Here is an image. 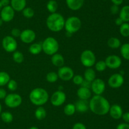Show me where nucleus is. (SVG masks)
<instances>
[{"instance_id": "4be33fe9", "label": "nucleus", "mask_w": 129, "mask_h": 129, "mask_svg": "<svg viewBox=\"0 0 129 129\" xmlns=\"http://www.w3.org/2000/svg\"><path fill=\"white\" fill-rule=\"evenodd\" d=\"M119 17L122 20L123 22H129V6L126 5L122 7L120 10Z\"/></svg>"}, {"instance_id": "423d86ee", "label": "nucleus", "mask_w": 129, "mask_h": 129, "mask_svg": "<svg viewBox=\"0 0 129 129\" xmlns=\"http://www.w3.org/2000/svg\"><path fill=\"white\" fill-rule=\"evenodd\" d=\"M81 62L83 66L90 68L96 63V56L94 53L89 49H86L82 52L80 56Z\"/></svg>"}, {"instance_id": "3c124183", "label": "nucleus", "mask_w": 129, "mask_h": 129, "mask_svg": "<svg viewBox=\"0 0 129 129\" xmlns=\"http://www.w3.org/2000/svg\"><path fill=\"white\" fill-rule=\"evenodd\" d=\"M29 129H39V128L38 127H37V126H31V127H30Z\"/></svg>"}, {"instance_id": "aec40b11", "label": "nucleus", "mask_w": 129, "mask_h": 129, "mask_svg": "<svg viewBox=\"0 0 129 129\" xmlns=\"http://www.w3.org/2000/svg\"><path fill=\"white\" fill-rule=\"evenodd\" d=\"M77 96L79 99L88 100L91 96V92L89 89L81 87L77 91Z\"/></svg>"}, {"instance_id": "9b49d317", "label": "nucleus", "mask_w": 129, "mask_h": 129, "mask_svg": "<svg viewBox=\"0 0 129 129\" xmlns=\"http://www.w3.org/2000/svg\"><path fill=\"white\" fill-rule=\"evenodd\" d=\"M15 16V10L11 6H7L3 7L0 11V18L5 22H9L14 18Z\"/></svg>"}, {"instance_id": "5701e85b", "label": "nucleus", "mask_w": 129, "mask_h": 129, "mask_svg": "<svg viewBox=\"0 0 129 129\" xmlns=\"http://www.w3.org/2000/svg\"><path fill=\"white\" fill-rule=\"evenodd\" d=\"M84 79L92 82L96 78V73L91 68H88L84 73Z\"/></svg>"}, {"instance_id": "6ab92c4d", "label": "nucleus", "mask_w": 129, "mask_h": 129, "mask_svg": "<svg viewBox=\"0 0 129 129\" xmlns=\"http://www.w3.org/2000/svg\"><path fill=\"white\" fill-rule=\"evenodd\" d=\"M76 111L79 113L86 112L89 109V102L87 100L79 99L75 103Z\"/></svg>"}, {"instance_id": "7c9ffc66", "label": "nucleus", "mask_w": 129, "mask_h": 129, "mask_svg": "<svg viewBox=\"0 0 129 129\" xmlns=\"http://www.w3.org/2000/svg\"><path fill=\"white\" fill-rule=\"evenodd\" d=\"M120 53L124 59L129 60V43H125L121 46Z\"/></svg>"}, {"instance_id": "20e7f679", "label": "nucleus", "mask_w": 129, "mask_h": 129, "mask_svg": "<svg viewBox=\"0 0 129 129\" xmlns=\"http://www.w3.org/2000/svg\"><path fill=\"white\" fill-rule=\"evenodd\" d=\"M42 51L47 55L52 56L57 53L59 48L58 41L52 37H47L42 43Z\"/></svg>"}, {"instance_id": "49530a36", "label": "nucleus", "mask_w": 129, "mask_h": 129, "mask_svg": "<svg viewBox=\"0 0 129 129\" xmlns=\"http://www.w3.org/2000/svg\"><path fill=\"white\" fill-rule=\"evenodd\" d=\"M0 3H1L3 7H5V6H9L10 1V0H0Z\"/></svg>"}, {"instance_id": "c85d7f7f", "label": "nucleus", "mask_w": 129, "mask_h": 129, "mask_svg": "<svg viewBox=\"0 0 129 129\" xmlns=\"http://www.w3.org/2000/svg\"><path fill=\"white\" fill-rule=\"evenodd\" d=\"M10 80V77L7 72H0V87L7 85Z\"/></svg>"}, {"instance_id": "f257e3e1", "label": "nucleus", "mask_w": 129, "mask_h": 129, "mask_svg": "<svg viewBox=\"0 0 129 129\" xmlns=\"http://www.w3.org/2000/svg\"><path fill=\"white\" fill-rule=\"evenodd\" d=\"M110 104L108 100L101 95L93 96L89 102V108L95 115H105L109 112Z\"/></svg>"}, {"instance_id": "a878e982", "label": "nucleus", "mask_w": 129, "mask_h": 129, "mask_svg": "<svg viewBox=\"0 0 129 129\" xmlns=\"http://www.w3.org/2000/svg\"><path fill=\"white\" fill-rule=\"evenodd\" d=\"M107 44L108 47L112 49H117L121 46V42L118 38L117 37H111L107 41Z\"/></svg>"}, {"instance_id": "9d476101", "label": "nucleus", "mask_w": 129, "mask_h": 129, "mask_svg": "<svg viewBox=\"0 0 129 129\" xmlns=\"http://www.w3.org/2000/svg\"><path fill=\"white\" fill-rule=\"evenodd\" d=\"M58 77L63 81H69L74 77V71L69 67H60L57 72Z\"/></svg>"}, {"instance_id": "0eeeda50", "label": "nucleus", "mask_w": 129, "mask_h": 129, "mask_svg": "<svg viewBox=\"0 0 129 129\" xmlns=\"http://www.w3.org/2000/svg\"><path fill=\"white\" fill-rule=\"evenodd\" d=\"M22 98L20 95L16 93H11L6 95L5 98V103L10 108H15L21 105Z\"/></svg>"}, {"instance_id": "4468645a", "label": "nucleus", "mask_w": 129, "mask_h": 129, "mask_svg": "<svg viewBox=\"0 0 129 129\" xmlns=\"http://www.w3.org/2000/svg\"><path fill=\"white\" fill-rule=\"evenodd\" d=\"M124 82L123 77L120 73H115L110 77L108 83L112 88H119L123 85Z\"/></svg>"}, {"instance_id": "603ef678", "label": "nucleus", "mask_w": 129, "mask_h": 129, "mask_svg": "<svg viewBox=\"0 0 129 129\" xmlns=\"http://www.w3.org/2000/svg\"><path fill=\"white\" fill-rule=\"evenodd\" d=\"M1 111H2V106H1V103H0V114L1 113Z\"/></svg>"}, {"instance_id": "f704fd0d", "label": "nucleus", "mask_w": 129, "mask_h": 129, "mask_svg": "<svg viewBox=\"0 0 129 129\" xmlns=\"http://www.w3.org/2000/svg\"><path fill=\"white\" fill-rule=\"evenodd\" d=\"M22 14L26 18H32L34 16L35 11H34V10L31 8L25 7L22 10Z\"/></svg>"}, {"instance_id": "ea45409f", "label": "nucleus", "mask_w": 129, "mask_h": 129, "mask_svg": "<svg viewBox=\"0 0 129 129\" xmlns=\"http://www.w3.org/2000/svg\"><path fill=\"white\" fill-rule=\"evenodd\" d=\"M110 11L113 15H116L119 12V8L118 5H113L110 8Z\"/></svg>"}, {"instance_id": "864d4df0", "label": "nucleus", "mask_w": 129, "mask_h": 129, "mask_svg": "<svg viewBox=\"0 0 129 129\" xmlns=\"http://www.w3.org/2000/svg\"><path fill=\"white\" fill-rule=\"evenodd\" d=\"M2 8H3V6H2V5H1V3H0V11H1V9H2Z\"/></svg>"}, {"instance_id": "a19ab883", "label": "nucleus", "mask_w": 129, "mask_h": 129, "mask_svg": "<svg viewBox=\"0 0 129 129\" xmlns=\"http://www.w3.org/2000/svg\"><path fill=\"white\" fill-rule=\"evenodd\" d=\"M73 129H86V127L83 123L78 122L73 125Z\"/></svg>"}, {"instance_id": "2f4dec72", "label": "nucleus", "mask_w": 129, "mask_h": 129, "mask_svg": "<svg viewBox=\"0 0 129 129\" xmlns=\"http://www.w3.org/2000/svg\"><path fill=\"white\" fill-rule=\"evenodd\" d=\"M120 32L123 37L129 36V24L127 22H124L120 26Z\"/></svg>"}, {"instance_id": "b1692460", "label": "nucleus", "mask_w": 129, "mask_h": 129, "mask_svg": "<svg viewBox=\"0 0 129 129\" xmlns=\"http://www.w3.org/2000/svg\"><path fill=\"white\" fill-rule=\"evenodd\" d=\"M47 112L45 109L42 106H39L35 111V116L37 120H42L46 117Z\"/></svg>"}, {"instance_id": "ddd939ff", "label": "nucleus", "mask_w": 129, "mask_h": 129, "mask_svg": "<svg viewBox=\"0 0 129 129\" xmlns=\"http://www.w3.org/2000/svg\"><path fill=\"white\" fill-rule=\"evenodd\" d=\"M107 67L111 69H117L122 64V59L119 56L115 54L110 55L107 57L105 60Z\"/></svg>"}, {"instance_id": "e433bc0d", "label": "nucleus", "mask_w": 129, "mask_h": 129, "mask_svg": "<svg viewBox=\"0 0 129 129\" xmlns=\"http://www.w3.org/2000/svg\"><path fill=\"white\" fill-rule=\"evenodd\" d=\"M7 87L10 91H15L18 88V83L15 80L10 79L7 83Z\"/></svg>"}, {"instance_id": "a18cd8bd", "label": "nucleus", "mask_w": 129, "mask_h": 129, "mask_svg": "<svg viewBox=\"0 0 129 129\" xmlns=\"http://www.w3.org/2000/svg\"><path fill=\"white\" fill-rule=\"evenodd\" d=\"M122 118L127 123H129V112H126L122 115Z\"/></svg>"}, {"instance_id": "8fccbe9b", "label": "nucleus", "mask_w": 129, "mask_h": 129, "mask_svg": "<svg viewBox=\"0 0 129 129\" xmlns=\"http://www.w3.org/2000/svg\"><path fill=\"white\" fill-rule=\"evenodd\" d=\"M3 22H4L3 21L2 19H1V18H0V27L2 26V25H3Z\"/></svg>"}, {"instance_id": "de8ad7c7", "label": "nucleus", "mask_w": 129, "mask_h": 129, "mask_svg": "<svg viewBox=\"0 0 129 129\" xmlns=\"http://www.w3.org/2000/svg\"><path fill=\"white\" fill-rule=\"evenodd\" d=\"M111 1L113 3V5H118V6H119V5H120L121 4H122L123 0H111Z\"/></svg>"}, {"instance_id": "f8f14e48", "label": "nucleus", "mask_w": 129, "mask_h": 129, "mask_svg": "<svg viewBox=\"0 0 129 129\" xmlns=\"http://www.w3.org/2000/svg\"><path fill=\"white\" fill-rule=\"evenodd\" d=\"M105 83L101 78H95L91 82V89L96 95H102L105 90Z\"/></svg>"}, {"instance_id": "393cba45", "label": "nucleus", "mask_w": 129, "mask_h": 129, "mask_svg": "<svg viewBox=\"0 0 129 129\" xmlns=\"http://www.w3.org/2000/svg\"><path fill=\"white\" fill-rule=\"evenodd\" d=\"M42 51V44L40 43H34L29 47V52L34 55L39 54Z\"/></svg>"}, {"instance_id": "412c9836", "label": "nucleus", "mask_w": 129, "mask_h": 129, "mask_svg": "<svg viewBox=\"0 0 129 129\" xmlns=\"http://www.w3.org/2000/svg\"><path fill=\"white\" fill-rule=\"evenodd\" d=\"M51 62L54 66L57 67H62L64 64V58L62 54L55 53L52 56Z\"/></svg>"}, {"instance_id": "c756f323", "label": "nucleus", "mask_w": 129, "mask_h": 129, "mask_svg": "<svg viewBox=\"0 0 129 129\" xmlns=\"http://www.w3.org/2000/svg\"><path fill=\"white\" fill-rule=\"evenodd\" d=\"M64 112L67 116H72L76 112L75 105L74 104L69 103L66 104L64 107Z\"/></svg>"}, {"instance_id": "5fc2aeb1", "label": "nucleus", "mask_w": 129, "mask_h": 129, "mask_svg": "<svg viewBox=\"0 0 129 129\" xmlns=\"http://www.w3.org/2000/svg\"><path fill=\"white\" fill-rule=\"evenodd\" d=\"M105 1H106V0H105Z\"/></svg>"}, {"instance_id": "cd10ccee", "label": "nucleus", "mask_w": 129, "mask_h": 129, "mask_svg": "<svg viewBox=\"0 0 129 129\" xmlns=\"http://www.w3.org/2000/svg\"><path fill=\"white\" fill-rule=\"evenodd\" d=\"M58 8V4L55 0H49L47 4V9L51 13H56Z\"/></svg>"}, {"instance_id": "37998d69", "label": "nucleus", "mask_w": 129, "mask_h": 129, "mask_svg": "<svg viewBox=\"0 0 129 129\" xmlns=\"http://www.w3.org/2000/svg\"><path fill=\"white\" fill-rule=\"evenodd\" d=\"M117 129H129V123H120L117 126Z\"/></svg>"}, {"instance_id": "c03bdc74", "label": "nucleus", "mask_w": 129, "mask_h": 129, "mask_svg": "<svg viewBox=\"0 0 129 129\" xmlns=\"http://www.w3.org/2000/svg\"><path fill=\"white\" fill-rule=\"evenodd\" d=\"M6 95H7L6 91L4 89L0 87V99H5Z\"/></svg>"}, {"instance_id": "bb28decb", "label": "nucleus", "mask_w": 129, "mask_h": 129, "mask_svg": "<svg viewBox=\"0 0 129 129\" xmlns=\"http://www.w3.org/2000/svg\"><path fill=\"white\" fill-rule=\"evenodd\" d=\"M0 116H1V119L2 120V121L6 123H11L13 120V116L11 113L8 112V111L2 112L0 114Z\"/></svg>"}, {"instance_id": "58836bf2", "label": "nucleus", "mask_w": 129, "mask_h": 129, "mask_svg": "<svg viewBox=\"0 0 129 129\" xmlns=\"http://www.w3.org/2000/svg\"><path fill=\"white\" fill-rule=\"evenodd\" d=\"M21 32V31H20V30H19L18 29H17V28H14L11 31V36L13 37H18L20 36Z\"/></svg>"}, {"instance_id": "09e8293b", "label": "nucleus", "mask_w": 129, "mask_h": 129, "mask_svg": "<svg viewBox=\"0 0 129 129\" xmlns=\"http://www.w3.org/2000/svg\"><path fill=\"white\" fill-rule=\"evenodd\" d=\"M123 23H124V22L122 21V20L120 17L117 18L115 20V24H116V25H118V26H120V25H122Z\"/></svg>"}, {"instance_id": "6e6552de", "label": "nucleus", "mask_w": 129, "mask_h": 129, "mask_svg": "<svg viewBox=\"0 0 129 129\" xmlns=\"http://www.w3.org/2000/svg\"><path fill=\"white\" fill-rule=\"evenodd\" d=\"M2 46L8 53H13L17 49V42L13 37L7 35L3 39Z\"/></svg>"}, {"instance_id": "c9c22d12", "label": "nucleus", "mask_w": 129, "mask_h": 129, "mask_svg": "<svg viewBox=\"0 0 129 129\" xmlns=\"http://www.w3.org/2000/svg\"><path fill=\"white\" fill-rule=\"evenodd\" d=\"M95 69L98 72H103L106 70L107 68V65H106V63L105 62V61L101 60L98 61L97 63H95Z\"/></svg>"}, {"instance_id": "39448f33", "label": "nucleus", "mask_w": 129, "mask_h": 129, "mask_svg": "<svg viewBox=\"0 0 129 129\" xmlns=\"http://www.w3.org/2000/svg\"><path fill=\"white\" fill-rule=\"evenodd\" d=\"M81 27V21L77 16H71L65 20L64 28L68 34L77 32Z\"/></svg>"}, {"instance_id": "4c0bfd02", "label": "nucleus", "mask_w": 129, "mask_h": 129, "mask_svg": "<svg viewBox=\"0 0 129 129\" xmlns=\"http://www.w3.org/2000/svg\"><path fill=\"white\" fill-rule=\"evenodd\" d=\"M73 82L74 84L78 85H81V83H83V80H84V78L80 75H74V77H73Z\"/></svg>"}, {"instance_id": "a211bd4d", "label": "nucleus", "mask_w": 129, "mask_h": 129, "mask_svg": "<svg viewBox=\"0 0 129 129\" xmlns=\"http://www.w3.org/2000/svg\"><path fill=\"white\" fill-rule=\"evenodd\" d=\"M10 6L12 7L15 11H22V10L26 7V0H11L10 1Z\"/></svg>"}, {"instance_id": "72a5a7b5", "label": "nucleus", "mask_w": 129, "mask_h": 129, "mask_svg": "<svg viewBox=\"0 0 129 129\" xmlns=\"http://www.w3.org/2000/svg\"><path fill=\"white\" fill-rule=\"evenodd\" d=\"M58 75L57 73H55L54 72H50L48 73L46 75V80L47 82L50 83H54L58 80Z\"/></svg>"}, {"instance_id": "473e14b6", "label": "nucleus", "mask_w": 129, "mask_h": 129, "mask_svg": "<svg viewBox=\"0 0 129 129\" xmlns=\"http://www.w3.org/2000/svg\"><path fill=\"white\" fill-rule=\"evenodd\" d=\"M13 59L16 63H21L24 61V56L23 53L20 51H15L13 54Z\"/></svg>"}, {"instance_id": "f3484780", "label": "nucleus", "mask_w": 129, "mask_h": 129, "mask_svg": "<svg viewBox=\"0 0 129 129\" xmlns=\"http://www.w3.org/2000/svg\"><path fill=\"white\" fill-rule=\"evenodd\" d=\"M68 7L73 11H77L82 8L84 0H66Z\"/></svg>"}, {"instance_id": "dca6fc26", "label": "nucleus", "mask_w": 129, "mask_h": 129, "mask_svg": "<svg viewBox=\"0 0 129 129\" xmlns=\"http://www.w3.org/2000/svg\"><path fill=\"white\" fill-rule=\"evenodd\" d=\"M111 117L113 118L115 120H118L120 118H122V115H123V110H122V107L118 104H113L110 106V108L109 112Z\"/></svg>"}, {"instance_id": "2eb2a0df", "label": "nucleus", "mask_w": 129, "mask_h": 129, "mask_svg": "<svg viewBox=\"0 0 129 129\" xmlns=\"http://www.w3.org/2000/svg\"><path fill=\"white\" fill-rule=\"evenodd\" d=\"M20 37L23 42L30 44L34 41L36 37V34L33 30L27 29L21 31Z\"/></svg>"}, {"instance_id": "1a4fd4ad", "label": "nucleus", "mask_w": 129, "mask_h": 129, "mask_svg": "<svg viewBox=\"0 0 129 129\" xmlns=\"http://www.w3.org/2000/svg\"><path fill=\"white\" fill-rule=\"evenodd\" d=\"M66 99V95L63 91H55L50 97L51 104L54 106H60L65 102Z\"/></svg>"}, {"instance_id": "7ed1b4c3", "label": "nucleus", "mask_w": 129, "mask_h": 129, "mask_svg": "<svg viewBox=\"0 0 129 129\" xmlns=\"http://www.w3.org/2000/svg\"><path fill=\"white\" fill-rule=\"evenodd\" d=\"M29 99L32 104L38 106H41L46 103L49 100L47 91L41 87L35 88L30 92Z\"/></svg>"}, {"instance_id": "f03ea898", "label": "nucleus", "mask_w": 129, "mask_h": 129, "mask_svg": "<svg viewBox=\"0 0 129 129\" xmlns=\"http://www.w3.org/2000/svg\"><path fill=\"white\" fill-rule=\"evenodd\" d=\"M65 20L62 15L58 13H51L46 20V25L48 29L52 32H58L64 28Z\"/></svg>"}, {"instance_id": "79ce46f5", "label": "nucleus", "mask_w": 129, "mask_h": 129, "mask_svg": "<svg viewBox=\"0 0 129 129\" xmlns=\"http://www.w3.org/2000/svg\"><path fill=\"white\" fill-rule=\"evenodd\" d=\"M91 85V82H89V81L86 80L85 79H84L83 83H82L81 85V87H85V88H88V89H90Z\"/></svg>"}]
</instances>
